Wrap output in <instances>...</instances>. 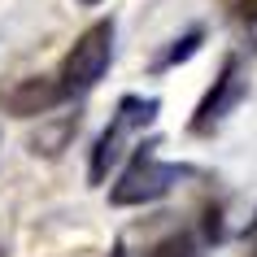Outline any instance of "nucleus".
<instances>
[{
  "label": "nucleus",
  "mask_w": 257,
  "mask_h": 257,
  "mask_svg": "<svg viewBox=\"0 0 257 257\" xmlns=\"http://www.w3.org/2000/svg\"><path fill=\"white\" fill-rule=\"evenodd\" d=\"M5 105L9 113L18 118H35V113H48L53 105H61V87H57V74L53 79H22L18 87L5 92Z\"/></svg>",
  "instance_id": "39448f33"
},
{
  "label": "nucleus",
  "mask_w": 257,
  "mask_h": 257,
  "mask_svg": "<svg viewBox=\"0 0 257 257\" xmlns=\"http://www.w3.org/2000/svg\"><path fill=\"white\" fill-rule=\"evenodd\" d=\"M235 14H240L244 27H253V31H257V0H235Z\"/></svg>",
  "instance_id": "6e6552de"
},
{
  "label": "nucleus",
  "mask_w": 257,
  "mask_h": 257,
  "mask_svg": "<svg viewBox=\"0 0 257 257\" xmlns=\"http://www.w3.org/2000/svg\"><path fill=\"white\" fill-rule=\"evenodd\" d=\"M113 18H96L92 27L83 31L74 48L61 57V70H57V87H61V100H79L105 79L109 61H113Z\"/></svg>",
  "instance_id": "7ed1b4c3"
},
{
  "label": "nucleus",
  "mask_w": 257,
  "mask_h": 257,
  "mask_svg": "<svg viewBox=\"0 0 257 257\" xmlns=\"http://www.w3.org/2000/svg\"><path fill=\"white\" fill-rule=\"evenodd\" d=\"M244 240H248V257H257V218L248 222V231H244Z\"/></svg>",
  "instance_id": "1a4fd4ad"
},
{
  "label": "nucleus",
  "mask_w": 257,
  "mask_h": 257,
  "mask_svg": "<svg viewBox=\"0 0 257 257\" xmlns=\"http://www.w3.org/2000/svg\"><path fill=\"white\" fill-rule=\"evenodd\" d=\"M248 96V79H244V61L235 53L222 57V70H218L214 87L201 96V105H196V113H192V136H214L218 126L240 109V100Z\"/></svg>",
  "instance_id": "20e7f679"
},
{
  "label": "nucleus",
  "mask_w": 257,
  "mask_h": 257,
  "mask_svg": "<svg viewBox=\"0 0 257 257\" xmlns=\"http://www.w3.org/2000/svg\"><path fill=\"white\" fill-rule=\"evenodd\" d=\"M109 257H131V253H126V244L118 240V244H113V248H109Z\"/></svg>",
  "instance_id": "9d476101"
},
{
  "label": "nucleus",
  "mask_w": 257,
  "mask_h": 257,
  "mask_svg": "<svg viewBox=\"0 0 257 257\" xmlns=\"http://www.w3.org/2000/svg\"><path fill=\"white\" fill-rule=\"evenodd\" d=\"M157 113H162V100H157V96H136L131 92V96L118 100V109L109 113V126L96 136L92 157H87V183H92V188H100L109 179V170L118 166V157L126 153V144H131L144 126H153Z\"/></svg>",
  "instance_id": "f03ea898"
},
{
  "label": "nucleus",
  "mask_w": 257,
  "mask_h": 257,
  "mask_svg": "<svg viewBox=\"0 0 257 257\" xmlns=\"http://www.w3.org/2000/svg\"><path fill=\"white\" fill-rule=\"evenodd\" d=\"M144 257H205V240L196 231H175V235L157 240Z\"/></svg>",
  "instance_id": "0eeeda50"
},
{
  "label": "nucleus",
  "mask_w": 257,
  "mask_h": 257,
  "mask_svg": "<svg viewBox=\"0 0 257 257\" xmlns=\"http://www.w3.org/2000/svg\"><path fill=\"white\" fill-rule=\"evenodd\" d=\"M201 44H205V31H201V27H192L188 35H179V40L170 44V48H166L157 61H153V70H157V74H166V70H175V66H183V61H192V57L201 53Z\"/></svg>",
  "instance_id": "423d86ee"
},
{
  "label": "nucleus",
  "mask_w": 257,
  "mask_h": 257,
  "mask_svg": "<svg viewBox=\"0 0 257 257\" xmlns=\"http://www.w3.org/2000/svg\"><path fill=\"white\" fill-rule=\"evenodd\" d=\"M162 144L157 140H144V144H131V157L122 166L118 183L109 188V205H153L162 201L166 192H175L179 179H192L196 170L192 166H175L162 162Z\"/></svg>",
  "instance_id": "f257e3e1"
},
{
  "label": "nucleus",
  "mask_w": 257,
  "mask_h": 257,
  "mask_svg": "<svg viewBox=\"0 0 257 257\" xmlns=\"http://www.w3.org/2000/svg\"><path fill=\"white\" fill-rule=\"evenodd\" d=\"M83 5H96V0H83Z\"/></svg>",
  "instance_id": "9b49d317"
}]
</instances>
